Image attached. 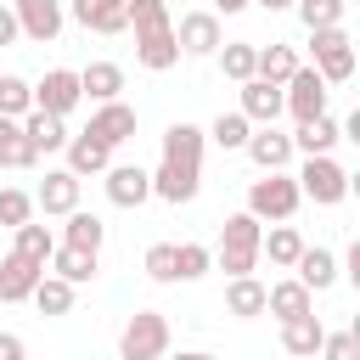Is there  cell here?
I'll return each instance as SVG.
<instances>
[{
	"label": "cell",
	"instance_id": "49",
	"mask_svg": "<svg viewBox=\"0 0 360 360\" xmlns=\"http://www.w3.org/2000/svg\"><path fill=\"white\" fill-rule=\"evenodd\" d=\"M304 360H315V354H304Z\"/></svg>",
	"mask_w": 360,
	"mask_h": 360
},
{
	"label": "cell",
	"instance_id": "50",
	"mask_svg": "<svg viewBox=\"0 0 360 360\" xmlns=\"http://www.w3.org/2000/svg\"><path fill=\"white\" fill-rule=\"evenodd\" d=\"M163 6H174V0H163Z\"/></svg>",
	"mask_w": 360,
	"mask_h": 360
},
{
	"label": "cell",
	"instance_id": "41",
	"mask_svg": "<svg viewBox=\"0 0 360 360\" xmlns=\"http://www.w3.org/2000/svg\"><path fill=\"white\" fill-rule=\"evenodd\" d=\"M315 360H360V332H326Z\"/></svg>",
	"mask_w": 360,
	"mask_h": 360
},
{
	"label": "cell",
	"instance_id": "3",
	"mask_svg": "<svg viewBox=\"0 0 360 360\" xmlns=\"http://www.w3.org/2000/svg\"><path fill=\"white\" fill-rule=\"evenodd\" d=\"M298 202H304V197H298V180H292L287 169H276V174H264V180L248 186V214H253L259 225H264V219H276V225L292 219Z\"/></svg>",
	"mask_w": 360,
	"mask_h": 360
},
{
	"label": "cell",
	"instance_id": "48",
	"mask_svg": "<svg viewBox=\"0 0 360 360\" xmlns=\"http://www.w3.org/2000/svg\"><path fill=\"white\" fill-rule=\"evenodd\" d=\"M253 6H264V11H287L292 0H253Z\"/></svg>",
	"mask_w": 360,
	"mask_h": 360
},
{
	"label": "cell",
	"instance_id": "38",
	"mask_svg": "<svg viewBox=\"0 0 360 360\" xmlns=\"http://www.w3.org/2000/svg\"><path fill=\"white\" fill-rule=\"evenodd\" d=\"M248 135H253V124H248L242 112H219V118L208 124V141H214V146H225V152L248 146Z\"/></svg>",
	"mask_w": 360,
	"mask_h": 360
},
{
	"label": "cell",
	"instance_id": "32",
	"mask_svg": "<svg viewBox=\"0 0 360 360\" xmlns=\"http://www.w3.org/2000/svg\"><path fill=\"white\" fill-rule=\"evenodd\" d=\"M22 135H28L34 152H62V146H68V124L51 118V112H28V118H22Z\"/></svg>",
	"mask_w": 360,
	"mask_h": 360
},
{
	"label": "cell",
	"instance_id": "34",
	"mask_svg": "<svg viewBox=\"0 0 360 360\" xmlns=\"http://www.w3.org/2000/svg\"><path fill=\"white\" fill-rule=\"evenodd\" d=\"M219 68H225V79H236V84H248L253 79V56H259V45H248V39H225L219 51Z\"/></svg>",
	"mask_w": 360,
	"mask_h": 360
},
{
	"label": "cell",
	"instance_id": "6",
	"mask_svg": "<svg viewBox=\"0 0 360 360\" xmlns=\"http://www.w3.org/2000/svg\"><path fill=\"white\" fill-rule=\"evenodd\" d=\"M292 180H298V197H309V202H321V208H332V202L349 197V169L332 163V158H304V169H298Z\"/></svg>",
	"mask_w": 360,
	"mask_h": 360
},
{
	"label": "cell",
	"instance_id": "20",
	"mask_svg": "<svg viewBox=\"0 0 360 360\" xmlns=\"http://www.w3.org/2000/svg\"><path fill=\"white\" fill-rule=\"evenodd\" d=\"M248 124H276L281 118V84H264V79H248L242 84V107H236Z\"/></svg>",
	"mask_w": 360,
	"mask_h": 360
},
{
	"label": "cell",
	"instance_id": "12",
	"mask_svg": "<svg viewBox=\"0 0 360 360\" xmlns=\"http://www.w3.org/2000/svg\"><path fill=\"white\" fill-rule=\"evenodd\" d=\"M39 276H45V264H34V259H22V253H6V259H0V304L34 298Z\"/></svg>",
	"mask_w": 360,
	"mask_h": 360
},
{
	"label": "cell",
	"instance_id": "13",
	"mask_svg": "<svg viewBox=\"0 0 360 360\" xmlns=\"http://www.w3.org/2000/svg\"><path fill=\"white\" fill-rule=\"evenodd\" d=\"M68 11H73V22L90 28V34H124V28H129L124 0H68Z\"/></svg>",
	"mask_w": 360,
	"mask_h": 360
},
{
	"label": "cell",
	"instance_id": "39",
	"mask_svg": "<svg viewBox=\"0 0 360 360\" xmlns=\"http://www.w3.org/2000/svg\"><path fill=\"white\" fill-rule=\"evenodd\" d=\"M208 264H214V253L202 242H180L174 248V281H197V276H208Z\"/></svg>",
	"mask_w": 360,
	"mask_h": 360
},
{
	"label": "cell",
	"instance_id": "23",
	"mask_svg": "<svg viewBox=\"0 0 360 360\" xmlns=\"http://www.w3.org/2000/svg\"><path fill=\"white\" fill-rule=\"evenodd\" d=\"M298 68L304 62H298L292 45H259V56H253V79H264V84H287Z\"/></svg>",
	"mask_w": 360,
	"mask_h": 360
},
{
	"label": "cell",
	"instance_id": "14",
	"mask_svg": "<svg viewBox=\"0 0 360 360\" xmlns=\"http://www.w3.org/2000/svg\"><path fill=\"white\" fill-rule=\"evenodd\" d=\"M202 146H208V135L197 129V124H169L163 129V163H180V169H202Z\"/></svg>",
	"mask_w": 360,
	"mask_h": 360
},
{
	"label": "cell",
	"instance_id": "1",
	"mask_svg": "<svg viewBox=\"0 0 360 360\" xmlns=\"http://www.w3.org/2000/svg\"><path fill=\"white\" fill-rule=\"evenodd\" d=\"M124 11H129V28H135V62L152 68V73H169V68L180 62L169 6H163V0H124Z\"/></svg>",
	"mask_w": 360,
	"mask_h": 360
},
{
	"label": "cell",
	"instance_id": "43",
	"mask_svg": "<svg viewBox=\"0 0 360 360\" xmlns=\"http://www.w3.org/2000/svg\"><path fill=\"white\" fill-rule=\"evenodd\" d=\"M0 360H22V338L17 332H0Z\"/></svg>",
	"mask_w": 360,
	"mask_h": 360
},
{
	"label": "cell",
	"instance_id": "8",
	"mask_svg": "<svg viewBox=\"0 0 360 360\" xmlns=\"http://www.w3.org/2000/svg\"><path fill=\"white\" fill-rule=\"evenodd\" d=\"M84 96H79V73L73 68H51L39 84H34V112H51V118H68L73 107H79Z\"/></svg>",
	"mask_w": 360,
	"mask_h": 360
},
{
	"label": "cell",
	"instance_id": "21",
	"mask_svg": "<svg viewBox=\"0 0 360 360\" xmlns=\"http://www.w3.org/2000/svg\"><path fill=\"white\" fill-rule=\"evenodd\" d=\"M264 309L281 321H298V315H315V292L304 281H276V287H264Z\"/></svg>",
	"mask_w": 360,
	"mask_h": 360
},
{
	"label": "cell",
	"instance_id": "31",
	"mask_svg": "<svg viewBox=\"0 0 360 360\" xmlns=\"http://www.w3.org/2000/svg\"><path fill=\"white\" fill-rule=\"evenodd\" d=\"M34 163H39V152L28 146L22 124L17 118H0V169H34Z\"/></svg>",
	"mask_w": 360,
	"mask_h": 360
},
{
	"label": "cell",
	"instance_id": "5",
	"mask_svg": "<svg viewBox=\"0 0 360 360\" xmlns=\"http://www.w3.org/2000/svg\"><path fill=\"white\" fill-rule=\"evenodd\" d=\"M326 96H332V84H326L315 68H298V73L281 84V112H292V124L326 118Z\"/></svg>",
	"mask_w": 360,
	"mask_h": 360
},
{
	"label": "cell",
	"instance_id": "2",
	"mask_svg": "<svg viewBox=\"0 0 360 360\" xmlns=\"http://www.w3.org/2000/svg\"><path fill=\"white\" fill-rule=\"evenodd\" d=\"M259 236H264V225L242 208V214H231L225 219V231H219V253H214V264L225 270V276H253L259 270Z\"/></svg>",
	"mask_w": 360,
	"mask_h": 360
},
{
	"label": "cell",
	"instance_id": "28",
	"mask_svg": "<svg viewBox=\"0 0 360 360\" xmlns=\"http://www.w3.org/2000/svg\"><path fill=\"white\" fill-rule=\"evenodd\" d=\"M101 242H107V225H101L96 214L73 208V214H68V231H62V248H79V253H101Z\"/></svg>",
	"mask_w": 360,
	"mask_h": 360
},
{
	"label": "cell",
	"instance_id": "44",
	"mask_svg": "<svg viewBox=\"0 0 360 360\" xmlns=\"http://www.w3.org/2000/svg\"><path fill=\"white\" fill-rule=\"evenodd\" d=\"M17 39V17H11V6H0V45H11Z\"/></svg>",
	"mask_w": 360,
	"mask_h": 360
},
{
	"label": "cell",
	"instance_id": "25",
	"mask_svg": "<svg viewBox=\"0 0 360 360\" xmlns=\"http://www.w3.org/2000/svg\"><path fill=\"white\" fill-rule=\"evenodd\" d=\"M225 309H231L236 321L264 315V281H259V276H231V281H225Z\"/></svg>",
	"mask_w": 360,
	"mask_h": 360
},
{
	"label": "cell",
	"instance_id": "9",
	"mask_svg": "<svg viewBox=\"0 0 360 360\" xmlns=\"http://www.w3.org/2000/svg\"><path fill=\"white\" fill-rule=\"evenodd\" d=\"M11 17H17V34H28L34 45H51L62 34V0H11Z\"/></svg>",
	"mask_w": 360,
	"mask_h": 360
},
{
	"label": "cell",
	"instance_id": "18",
	"mask_svg": "<svg viewBox=\"0 0 360 360\" xmlns=\"http://www.w3.org/2000/svg\"><path fill=\"white\" fill-rule=\"evenodd\" d=\"M197 186H202V169H180V163H158L152 169V197H163V202H191L197 197Z\"/></svg>",
	"mask_w": 360,
	"mask_h": 360
},
{
	"label": "cell",
	"instance_id": "7",
	"mask_svg": "<svg viewBox=\"0 0 360 360\" xmlns=\"http://www.w3.org/2000/svg\"><path fill=\"white\" fill-rule=\"evenodd\" d=\"M309 51H315V73H321L326 84H343V79L354 73V45H349L343 28H315V34H309Z\"/></svg>",
	"mask_w": 360,
	"mask_h": 360
},
{
	"label": "cell",
	"instance_id": "27",
	"mask_svg": "<svg viewBox=\"0 0 360 360\" xmlns=\"http://www.w3.org/2000/svg\"><path fill=\"white\" fill-rule=\"evenodd\" d=\"M321 338H326V326H321L315 315H298V321H281V349H287L292 360H304V354H321Z\"/></svg>",
	"mask_w": 360,
	"mask_h": 360
},
{
	"label": "cell",
	"instance_id": "42",
	"mask_svg": "<svg viewBox=\"0 0 360 360\" xmlns=\"http://www.w3.org/2000/svg\"><path fill=\"white\" fill-rule=\"evenodd\" d=\"M146 276L152 281H174V242H152L146 248Z\"/></svg>",
	"mask_w": 360,
	"mask_h": 360
},
{
	"label": "cell",
	"instance_id": "16",
	"mask_svg": "<svg viewBox=\"0 0 360 360\" xmlns=\"http://www.w3.org/2000/svg\"><path fill=\"white\" fill-rule=\"evenodd\" d=\"M62 152H68V174H73V180H84V174H107V169H112V146H101L90 129H84V135H68Z\"/></svg>",
	"mask_w": 360,
	"mask_h": 360
},
{
	"label": "cell",
	"instance_id": "37",
	"mask_svg": "<svg viewBox=\"0 0 360 360\" xmlns=\"http://www.w3.org/2000/svg\"><path fill=\"white\" fill-rule=\"evenodd\" d=\"M73 292H79V287H68L62 276H39L34 304H39V315H68V309H73Z\"/></svg>",
	"mask_w": 360,
	"mask_h": 360
},
{
	"label": "cell",
	"instance_id": "4",
	"mask_svg": "<svg viewBox=\"0 0 360 360\" xmlns=\"http://www.w3.org/2000/svg\"><path fill=\"white\" fill-rule=\"evenodd\" d=\"M169 354V321L158 309H135L118 332V360H163Z\"/></svg>",
	"mask_w": 360,
	"mask_h": 360
},
{
	"label": "cell",
	"instance_id": "19",
	"mask_svg": "<svg viewBox=\"0 0 360 360\" xmlns=\"http://www.w3.org/2000/svg\"><path fill=\"white\" fill-rule=\"evenodd\" d=\"M34 208H45V214H73L79 208V180L68 174V169H45V180H39V197H34Z\"/></svg>",
	"mask_w": 360,
	"mask_h": 360
},
{
	"label": "cell",
	"instance_id": "47",
	"mask_svg": "<svg viewBox=\"0 0 360 360\" xmlns=\"http://www.w3.org/2000/svg\"><path fill=\"white\" fill-rule=\"evenodd\" d=\"M163 360H214L208 349H180V354H163Z\"/></svg>",
	"mask_w": 360,
	"mask_h": 360
},
{
	"label": "cell",
	"instance_id": "45",
	"mask_svg": "<svg viewBox=\"0 0 360 360\" xmlns=\"http://www.w3.org/2000/svg\"><path fill=\"white\" fill-rule=\"evenodd\" d=\"M343 264H349V281H360V242H349V253H343Z\"/></svg>",
	"mask_w": 360,
	"mask_h": 360
},
{
	"label": "cell",
	"instance_id": "40",
	"mask_svg": "<svg viewBox=\"0 0 360 360\" xmlns=\"http://www.w3.org/2000/svg\"><path fill=\"white\" fill-rule=\"evenodd\" d=\"M28 219H34V197L17 191V186H6V191H0V225L17 231V225H28Z\"/></svg>",
	"mask_w": 360,
	"mask_h": 360
},
{
	"label": "cell",
	"instance_id": "10",
	"mask_svg": "<svg viewBox=\"0 0 360 360\" xmlns=\"http://www.w3.org/2000/svg\"><path fill=\"white\" fill-rule=\"evenodd\" d=\"M174 45H180L186 56H214V51L225 45L219 17H214V11H186V17L174 22Z\"/></svg>",
	"mask_w": 360,
	"mask_h": 360
},
{
	"label": "cell",
	"instance_id": "11",
	"mask_svg": "<svg viewBox=\"0 0 360 360\" xmlns=\"http://www.w3.org/2000/svg\"><path fill=\"white\" fill-rule=\"evenodd\" d=\"M152 197V169L141 163H112L107 169V202L112 208H141Z\"/></svg>",
	"mask_w": 360,
	"mask_h": 360
},
{
	"label": "cell",
	"instance_id": "15",
	"mask_svg": "<svg viewBox=\"0 0 360 360\" xmlns=\"http://www.w3.org/2000/svg\"><path fill=\"white\" fill-rule=\"evenodd\" d=\"M242 152H248L264 174H276V169H287V163H292V135H281L276 124H264V129H253V135H248V146H242Z\"/></svg>",
	"mask_w": 360,
	"mask_h": 360
},
{
	"label": "cell",
	"instance_id": "51",
	"mask_svg": "<svg viewBox=\"0 0 360 360\" xmlns=\"http://www.w3.org/2000/svg\"><path fill=\"white\" fill-rule=\"evenodd\" d=\"M22 360H28V354H22Z\"/></svg>",
	"mask_w": 360,
	"mask_h": 360
},
{
	"label": "cell",
	"instance_id": "22",
	"mask_svg": "<svg viewBox=\"0 0 360 360\" xmlns=\"http://www.w3.org/2000/svg\"><path fill=\"white\" fill-rule=\"evenodd\" d=\"M338 141H343V124H338V118H309V124H298L292 152H304V158H332Z\"/></svg>",
	"mask_w": 360,
	"mask_h": 360
},
{
	"label": "cell",
	"instance_id": "24",
	"mask_svg": "<svg viewBox=\"0 0 360 360\" xmlns=\"http://www.w3.org/2000/svg\"><path fill=\"white\" fill-rule=\"evenodd\" d=\"M118 90H124V68H118V62H90V68L79 73V96H90L96 107H101V101H118Z\"/></svg>",
	"mask_w": 360,
	"mask_h": 360
},
{
	"label": "cell",
	"instance_id": "36",
	"mask_svg": "<svg viewBox=\"0 0 360 360\" xmlns=\"http://www.w3.org/2000/svg\"><path fill=\"white\" fill-rule=\"evenodd\" d=\"M292 11H298V17H304V28L315 34V28H343L349 0H292Z\"/></svg>",
	"mask_w": 360,
	"mask_h": 360
},
{
	"label": "cell",
	"instance_id": "35",
	"mask_svg": "<svg viewBox=\"0 0 360 360\" xmlns=\"http://www.w3.org/2000/svg\"><path fill=\"white\" fill-rule=\"evenodd\" d=\"M11 236H17V242H11V253H22V259H34V264H45V259L56 253V236H51L45 225H34V219H28V225H17Z\"/></svg>",
	"mask_w": 360,
	"mask_h": 360
},
{
	"label": "cell",
	"instance_id": "33",
	"mask_svg": "<svg viewBox=\"0 0 360 360\" xmlns=\"http://www.w3.org/2000/svg\"><path fill=\"white\" fill-rule=\"evenodd\" d=\"M34 112V84L22 73H0V118H28Z\"/></svg>",
	"mask_w": 360,
	"mask_h": 360
},
{
	"label": "cell",
	"instance_id": "17",
	"mask_svg": "<svg viewBox=\"0 0 360 360\" xmlns=\"http://www.w3.org/2000/svg\"><path fill=\"white\" fill-rule=\"evenodd\" d=\"M90 135H96L101 146H124V141L135 135V107H124V101H101V107L90 112Z\"/></svg>",
	"mask_w": 360,
	"mask_h": 360
},
{
	"label": "cell",
	"instance_id": "46",
	"mask_svg": "<svg viewBox=\"0 0 360 360\" xmlns=\"http://www.w3.org/2000/svg\"><path fill=\"white\" fill-rule=\"evenodd\" d=\"M242 6H253V0H214V17H219V11L231 17V11H242Z\"/></svg>",
	"mask_w": 360,
	"mask_h": 360
},
{
	"label": "cell",
	"instance_id": "29",
	"mask_svg": "<svg viewBox=\"0 0 360 360\" xmlns=\"http://www.w3.org/2000/svg\"><path fill=\"white\" fill-rule=\"evenodd\" d=\"M304 248H309V242H304L292 225H270V231L259 236V253H270V264H281V270H292Z\"/></svg>",
	"mask_w": 360,
	"mask_h": 360
},
{
	"label": "cell",
	"instance_id": "26",
	"mask_svg": "<svg viewBox=\"0 0 360 360\" xmlns=\"http://www.w3.org/2000/svg\"><path fill=\"white\" fill-rule=\"evenodd\" d=\"M292 270H298V276H292V281H304V287H309V292H326V287H332V281H338V259H332V253H326V248H304V253H298V264H292Z\"/></svg>",
	"mask_w": 360,
	"mask_h": 360
},
{
	"label": "cell",
	"instance_id": "30",
	"mask_svg": "<svg viewBox=\"0 0 360 360\" xmlns=\"http://www.w3.org/2000/svg\"><path fill=\"white\" fill-rule=\"evenodd\" d=\"M96 259L101 253H79V248H56L45 264H51V276H62L68 287H84V281H96Z\"/></svg>",
	"mask_w": 360,
	"mask_h": 360
}]
</instances>
